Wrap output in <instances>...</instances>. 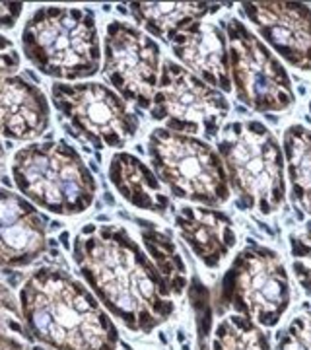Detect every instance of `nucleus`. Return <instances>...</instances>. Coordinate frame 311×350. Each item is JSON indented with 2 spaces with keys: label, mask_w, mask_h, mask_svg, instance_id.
I'll return each instance as SVG.
<instances>
[{
  "label": "nucleus",
  "mask_w": 311,
  "mask_h": 350,
  "mask_svg": "<svg viewBox=\"0 0 311 350\" xmlns=\"http://www.w3.org/2000/svg\"><path fill=\"white\" fill-rule=\"evenodd\" d=\"M75 259L94 294L131 331L148 335L174 315V290L123 228H86Z\"/></svg>",
  "instance_id": "1"
},
{
  "label": "nucleus",
  "mask_w": 311,
  "mask_h": 350,
  "mask_svg": "<svg viewBox=\"0 0 311 350\" xmlns=\"http://www.w3.org/2000/svg\"><path fill=\"white\" fill-rule=\"evenodd\" d=\"M27 333L51 350H117L119 335L109 315L76 278L41 269L20 292Z\"/></svg>",
  "instance_id": "2"
},
{
  "label": "nucleus",
  "mask_w": 311,
  "mask_h": 350,
  "mask_svg": "<svg viewBox=\"0 0 311 350\" xmlns=\"http://www.w3.org/2000/svg\"><path fill=\"white\" fill-rule=\"evenodd\" d=\"M218 154L228 179L247 208L276 213L286 195L284 154L278 138L259 121H234L220 131Z\"/></svg>",
  "instance_id": "3"
},
{
  "label": "nucleus",
  "mask_w": 311,
  "mask_h": 350,
  "mask_svg": "<svg viewBox=\"0 0 311 350\" xmlns=\"http://www.w3.org/2000/svg\"><path fill=\"white\" fill-rule=\"evenodd\" d=\"M25 57L41 72L80 80L100 68V39L94 14L86 8H39L24 27Z\"/></svg>",
  "instance_id": "4"
},
{
  "label": "nucleus",
  "mask_w": 311,
  "mask_h": 350,
  "mask_svg": "<svg viewBox=\"0 0 311 350\" xmlns=\"http://www.w3.org/2000/svg\"><path fill=\"white\" fill-rule=\"evenodd\" d=\"M14 181L27 199L51 213L72 216L94 202L96 181L64 142H39L14 156Z\"/></svg>",
  "instance_id": "5"
},
{
  "label": "nucleus",
  "mask_w": 311,
  "mask_h": 350,
  "mask_svg": "<svg viewBox=\"0 0 311 350\" xmlns=\"http://www.w3.org/2000/svg\"><path fill=\"white\" fill-rule=\"evenodd\" d=\"M148 154L158 179L177 199L200 206H220L230 199L224 162L208 142L156 129L148 138Z\"/></svg>",
  "instance_id": "6"
},
{
  "label": "nucleus",
  "mask_w": 311,
  "mask_h": 350,
  "mask_svg": "<svg viewBox=\"0 0 311 350\" xmlns=\"http://www.w3.org/2000/svg\"><path fill=\"white\" fill-rule=\"evenodd\" d=\"M292 301V290L282 259L269 247L251 243L237 253L226 271L218 308L234 310L259 327H274Z\"/></svg>",
  "instance_id": "7"
},
{
  "label": "nucleus",
  "mask_w": 311,
  "mask_h": 350,
  "mask_svg": "<svg viewBox=\"0 0 311 350\" xmlns=\"http://www.w3.org/2000/svg\"><path fill=\"white\" fill-rule=\"evenodd\" d=\"M230 76L237 100L261 113H280L296 101L292 80L282 63L247 25L232 18L226 22Z\"/></svg>",
  "instance_id": "8"
},
{
  "label": "nucleus",
  "mask_w": 311,
  "mask_h": 350,
  "mask_svg": "<svg viewBox=\"0 0 311 350\" xmlns=\"http://www.w3.org/2000/svg\"><path fill=\"white\" fill-rule=\"evenodd\" d=\"M152 119L179 135L216 137L230 113V103L216 88L177 63H163L150 105Z\"/></svg>",
  "instance_id": "9"
},
{
  "label": "nucleus",
  "mask_w": 311,
  "mask_h": 350,
  "mask_svg": "<svg viewBox=\"0 0 311 350\" xmlns=\"http://www.w3.org/2000/svg\"><path fill=\"white\" fill-rule=\"evenodd\" d=\"M53 101L80 137L96 148H119L137 135V115L103 84H55Z\"/></svg>",
  "instance_id": "10"
},
{
  "label": "nucleus",
  "mask_w": 311,
  "mask_h": 350,
  "mask_svg": "<svg viewBox=\"0 0 311 350\" xmlns=\"http://www.w3.org/2000/svg\"><path fill=\"white\" fill-rule=\"evenodd\" d=\"M103 75L119 96L148 109L160 80V47L135 25L111 22L105 38Z\"/></svg>",
  "instance_id": "11"
},
{
  "label": "nucleus",
  "mask_w": 311,
  "mask_h": 350,
  "mask_svg": "<svg viewBox=\"0 0 311 350\" xmlns=\"http://www.w3.org/2000/svg\"><path fill=\"white\" fill-rule=\"evenodd\" d=\"M243 12L288 64L311 72V8L299 2H243Z\"/></svg>",
  "instance_id": "12"
},
{
  "label": "nucleus",
  "mask_w": 311,
  "mask_h": 350,
  "mask_svg": "<svg viewBox=\"0 0 311 350\" xmlns=\"http://www.w3.org/2000/svg\"><path fill=\"white\" fill-rule=\"evenodd\" d=\"M170 45L175 57L189 68V72L193 70L200 80L216 86V90H232L228 38L222 27L200 20L179 31L170 41Z\"/></svg>",
  "instance_id": "13"
},
{
  "label": "nucleus",
  "mask_w": 311,
  "mask_h": 350,
  "mask_svg": "<svg viewBox=\"0 0 311 350\" xmlns=\"http://www.w3.org/2000/svg\"><path fill=\"white\" fill-rule=\"evenodd\" d=\"M45 250V224L33 206L0 189V265H25Z\"/></svg>",
  "instance_id": "14"
},
{
  "label": "nucleus",
  "mask_w": 311,
  "mask_h": 350,
  "mask_svg": "<svg viewBox=\"0 0 311 350\" xmlns=\"http://www.w3.org/2000/svg\"><path fill=\"white\" fill-rule=\"evenodd\" d=\"M175 226L183 241L208 269H216L224 261L237 241L232 218L211 206L179 208Z\"/></svg>",
  "instance_id": "15"
},
{
  "label": "nucleus",
  "mask_w": 311,
  "mask_h": 350,
  "mask_svg": "<svg viewBox=\"0 0 311 350\" xmlns=\"http://www.w3.org/2000/svg\"><path fill=\"white\" fill-rule=\"evenodd\" d=\"M49 126L47 98L20 76L0 78V135L31 140Z\"/></svg>",
  "instance_id": "16"
},
{
  "label": "nucleus",
  "mask_w": 311,
  "mask_h": 350,
  "mask_svg": "<svg viewBox=\"0 0 311 350\" xmlns=\"http://www.w3.org/2000/svg\"><path fill=\"white\" fill-rule=\"evenodd\" d=\"M109 177L124 199L140 211L165 216L172 208V199L167 197L162 181H158L156 174H152L146 163L140 162L137 156L126 152L115 154Z\"/></svg>",
  "instance_id": "17"
},
{
  "label": "nucleus",
  "mask_w": 311,
  "mask_h": 350,
  "mask_svg": "<svg viewBox=\"0 0 311 350\" xmlns=\"http://www.w3.org/2000/svg\"><path fill=\"white\" fill-rule=\"evenodd\" d=\"M220 10V4H208V2H177V4H144V2H133L129 4V12L135 16L138 24L146 27L152 36L172 41V39L183 31L195 22H200L208 14Z\"/></svg>",
  "instance_id": "18"
},
{
  "label": "nucleus",
  "mask_w": 311,
  "mask_h": 350,
  "mask_svg": "<svg viewBox=\"0 0 311 350\" xmlns=\"http://www.w3.org/2000/svg\"><path fill=\"white\" fill-rule=\"evenodd\" d=\"M284 154L292 200L311 216V129L303 125L288 126L284 133Z\"/></svg>",
  "instance_id": "19"
},
{
  "label": "nucleus",
  "mask_w": 311,
  "mask_h": 350,
  "mask_svg": "<svg viewBox=\"0 0 311 350\" xmlns=\"http://www.w3.org/2000/svg\"><path fill=\"white\" fill-rule=\"evenodd\" d=\"M212 350H271L269 335L243 315H230L214 331Z\"/></svg>",
  "instance_id": "20"
},
{
  "label": "nucleus",
  "mask_w": 311,
  "mask_h": 350,
  "mask_svg": "<svg viewBox=\"0 0 311 350\" xmlns=\"http://www.w3.org/2000/svg\"><path fill=\"white\" fill-rule=\"evenodd\" d=\"M142 236H144L146 247L154 255L156 267L165 276V280L172 286L175 296H181L187 284V269L185 262L181 259V253L175 250L172 239L162 232H158V230H152V228L144 230Z\"/></svg>",
  "instance_id": "21"
},
{
  "label": "nucleus",
  "mask_w": 311,
  "mask_h": 350,
  "mask_svg": "<svg viewBox=\"0 0 311 350\" xmlns=\"http://www.w3.org/2000/svg\"><path fill=\"white\" fill-rule=\"evenodd\" d=\"M0 350H29L12 294L0 286Z\"/></svg>",
  "instance_id": "22"
},
{
  "label": "nucleus",
  "mask_w": 311,
  "mask_h": 350,
  "mask_svg": "<svg viewBox=\"0 0 311 350\" xmlns=\"http://www.w3.org/2000/svg\"><path fill=\"white\" fill-rule=\"evenodd\" d=\"M290 253L296 278L311 296V226L290 236Z\"/></svg>",
  "instance_id": "23"
},
{
  "label": "nucleus",
  "mask_w": 311,
  "mask_h": 350,
  "mask_svg": "<svg viewBox=\"0 0 311 350\" xmlns=\"http://www.w3.org/2000/svg\"><path fill=\"white\" fill-rule=\"evenodd\" d=\"M276 350H311V312L299 313L278 335Z\"/></svg>",
  "instance_id": "24"
},
{
  "label": "nucleus",
  "mask_w": 311,
  "mask_h": 350,
  "mask_svg": "<svg viewBox=\"0 0 311 350\" xmlns=\"http://www.w3.org/2000/svg\"><path fill=\"white\" fill-rule=\"evenodd\" d=\"M18 66H20V57L12 41L0 36V78L12 76V72L18 70Z\"/></svg>",
  "instance_id": "25"
},
{
  "label": "nucleus",
  "mask_w": 311,
  "mask_h": 350,
  "mask_svg": "<svg viewBox=\"0 0 311 350\" xmlns=\"http://www.w3.org/2000/svg\"><path fill=\"white\" fill-rule=\"evenodd\" d=\"M22 14V4H0V27L10 29Z\"/></svg>",
  "instance_id": "26"
},
{
  "label": "nucleus",
  "mask_w": 311,
  "mask_h": 350,
  "mask_svg": "<svg viewBox=\"0 0 311 350\" xmlns=\"http://www.w3.org/2000/svg\"><path fill=\"white\" fill-rule=\"evenodd\" d=\"M0 160H2V146H0Z\"/></svg>",
  "instance_id": "27"
},
{
  "label": "nucleus",
  "mask_w": 311,
  "mask_h": 350,
  "mask_svg": "<svg viewBox=\"0 0 311 350\" xmlns=\"http://www.w3.org/2000/svg\"><path fill=\"white\" fill-rule=\"evenodd\" d=\"M310 113H311V101H310Z\"/></svg>",
  "instance_id": "28"
}]
</instances>
